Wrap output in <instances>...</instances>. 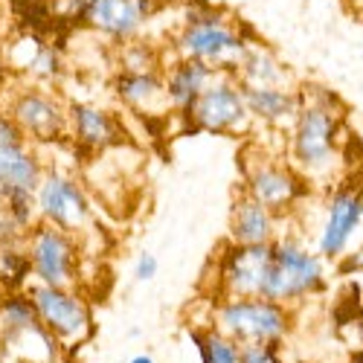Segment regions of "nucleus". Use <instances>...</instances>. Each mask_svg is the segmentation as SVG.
Instances as JSON below:
<instances>
[{
    "label": "nucleus",
    "mask_w": 363,
    "mask_h": 363,
    "mask_svg": "<svg viewBox=\"0 0 363 363\" xmlns=\"http://www.w3.org/2000/svg\"><path fill=\"white\" fill-rule=\"evenodd\" d=\"M302 108L288 128V160L308 186L340 180L346 160V108L323 84H299Z\"/></svg>",
    "instance_id": "1"
},
{
    "label": "nucleus",
    "mask_w": 363,
    "mask_h": 363,
    "mask_svg": "<svg viewBox=\"0 0 363 363\" xmlns=\"http://www.w3.org/2000/svg\"><path fill=\"white\" fill-rule=\"evenodd\" d=\"M253 41L256 35L250 26H245L235 15L213 6H189L184 26L172 38V50L177 58H195L218 73H235Z\"/></svg>",
    "instance_id": "2"
},
{
    "label": "nucleus",
    "mask_w": 363,
    "mask_h": 363,
    "mask_svg": "<svg viewBox=\"0 0 363 363\" xmlns=\"http://www.w3.org/2000/svg\"><path fill=\"white\" fill-rule=\"evenodd\" d=\"M209 325L238 346L250 343H282L294 331V308L270 302L264 296L216 299Z\"/></svg>",
    "instance_id": "3"
},
{
    "label": "nucleus",
    "mask_w": 363,
    "mask_h": 363,
    "mask_svg": "<svg viewBox=\"0 0 363 363\" xmlns=\"http://www.w3.org/2000/svg\"><path fill=\"white\" fill-rule=\"evenodd\" d=\"M325 288V262L296 238H277L262 296L294 308Z\"/></svg>",
    "instance_id": "4"
},
{
    "label": "nucleus",
    "mask_w": 363,
    "mask_h": 363,
    "mask_svg": "<svg viewBox=\"0 0 363 363\" xmlns=\"http://www.w3.org/2000/svg\"><path fill=\"white\" fill-rule=\"evenodd\" d=\"M238 189L247 192L253 201H259L264 209H270L277 218H285L302 203V198L308 195L311 186L299 177V172L288 160L250 148L241 155Z\"/></svg>",
    "instance_id": "5"
},
{
    "label": "nucleus",
    "mask_w": 363,
    "mask_h": 363,
    "mask_svg": "<svg viewBox=\"0 0 363 363\" xmlns=\"http://www.w3.org/2000/svg\"><path fill=\"white\" fill-rule=\"evenodd\" d=\"M0 111L23 131L33 145L62 143L67 137V102L52 87L38 84H4Z\"/></svg>",
    "instance_id": "6"
},
{
    "label": "nucleus",
    "mask_w": 363,
    "mask_h": 363,
    "mask_svg": "<svg viewBox=\"0 0 363 363\" xmlns=\"http://www.w3.org/2000/svg\"><path fill=\"white\" fill-rule=\"evenodd\" d=\"M21 241L33 264V282L50 288H82V238L38 221Z\"/></svg>",
    "instance_id": "7"
},
{
    "label": "nucleus",
    "mask_w": 363,
    "mask_h": 363,
    "mask_svg": "<svg viewBox=\"0 0 363 363\" xmlns=\"http://www.w3.org/2000/svg\"><path fill=\"white\" fill-rule=\"evenodd\" d=\"M26 296L33 299L38 323L62 343L65 352H73L94 337V308L82 288H50L33 282Z\"/></svg>",
    "instance_id": "8"
},
{
    "label": "nucleus",
    "mask_w": 363,
    "mask_h": 363,
    "mask_svg": "<svg viewBox=\"0 0 363 363\" xmlns=\"http://www.w3.org/2000/svg\"><path fill=\"white\" fill-rule=\"evenodd\" d=\"M38 221L52 224L76 238L94 227V201L79 184V177L65 169H47L35 189Z\"/></svg>",
    "instance_id": "9"
},
{
    "label": "nucleus",
    "mask_w": 363,
    "mask_h": 363,
    "mask_svg": "<svg viewBox=\"0 0 363 363\" xmlns=\"http://www.w3.org/2000/svg\"><path fill=\"white\" fill-rule=\"evenodd\" d=\"M186 125L206 134H247L253 128V116L245 105V94L233 73H218L209 87L198 96L186 113Z\"/></svg>",
    "instance_id": "10"
},
{
    "label": "nucleus",
    "mask_w": 363,
    "mask_h": 363,
    "mask_svg": "<svg viewBox=\"0 0 363 363\" xmlns=\"http://www.w3.org/2000/svg\"><path fill=\"white\" fill-rule=\"evenodd\" d=\"M274 245H230L213 262V296L235 299V296H262Z\"/></svg>",
    "instance_id": "11"
},
{
    "label": "nucleus",
    "mask_w": 363,
    "mask_h": 363,
    "mask_svg": "<svg viewBox=\"0 0 363 363\" xmlns=\"http://www.w3.org/2000/svg\"><path fill=\"white\" fill-rule=\"evenodd\" d=\"M363 224V186L343 180L337 189H331L323 230L317 238V253L323 262H337L349 253V241Z\"/></svg>",
    "instance_id": "12"
},
{
    "label": "nucleus",
    "mask_w": 363,
    "mask_h": 363,
    "mask_svg": "<svg viewBox=\"0 0 363 363\" xmlns=\"http://www.w3.org/2000/svg\"><path fill=\"white\" fill-rule=\"evenodd\" d=\"M47 166L38 145H33L23 131L0 111V189L35 192Z\"/></svg>",
    "instance_id": "13"
},
{
    "label": "nucleus",
    "mask_w": 363,
    "mask_h": 363,
    "mask_svg": "<svg viewBox=\"0 0 363 363\" xmlns=\"http://www.w3.org/2000/svg\"><path fill=\"white\" fill-rule=\"evenodd\" d=\"M67 137L84 155H99L128 140L119 116L94 102H67Z\"/></svg>",
    "instance_id": "14"
},
{
    "label": "nucleus",
    "mask_w": 363,
    "mask_h": 363,
    "mask_svg": "<svg viewBox=\"0 0 363 363\" xmlns=\"http://www.w3.org/2000/svg\"><path fill=\"white\" fill-rule=\"evenodd\" d=\"M113 96L143 119H166L169 96L163 73H123L113 76Z\"/></svg>",
    "instance_id": "15"
},
{
    "label": "nucleus",
    "mask_w": 363,
    "mask_h": 363,
    "mask_svg": "<svg viewBox=\"0 0 363 363\" xmlns=\"http://www.w3.org/2000/svg\"><path fill=\"white\" fill-rule=\"evenodd\" d=\"M279 221L282 218H277L270 209H264L247 192L235 189V198L230 206L227 235L233 245H274L279 238Z\"/></svg>",
    "instance_id": "16"
},
{
    "label": "nucleus",
    "mask_w": 363,
    "mask_h": 363,
    "mask_svg": "<svg viewBox=\"0 0 363 363\" xmlns=\"http://www.w3.org/2000/svg\"><path fill=\"white\" fill-rule=\"evenodd\" d=\"M218 76L216 67H209L195 58H177L166 65L163 70V82H166V96H169V108L172 113H177L180 119H186V113L192 111V105L198 102V96L209 87Z\"/></svg>",
    "instance_id": "17"
},
{
    "label": "nucleus",
    "mask_w": 363,
    "mask_h": 363,
    "mask_svg": "<svg viewBox=\"0 0 363 363\" xmlns=\"http://www.w3.org/2000/svg\"><path fill=\"white\" fill-rule=\"evenodd\" d=\"M82 23L96 29L99 35L111 38L113 44H125L140 35L145 18L140 15L134 0H90L84 6Z\"/></svg>",
    "instance_id": "18"
},
{
    "label": "nucleus",
    "mask_w": 363,
    "mask_h": 363,
    "mask_svg": "<svg viewBox=\"0 0 363 363\" xmlns=\"http://www.w3.org/2000/svg\"><path fill=\"white\" fill-rule=\"evenodd\" d=\"M245 105L253 116V123H262L267 128H282L288 131L302 108V94L299 87H245Z\"/></svg>",
    "instance_id": "19"
},
{
    "label": "nucleus",
    "mask_w": 363,
    "mask_h": 363,
    "mask_svg": "<svg viewBox=\"0 0 363 363\" xmlns=\"http://www.w3.org/2000/svg\"><path fill=\"white\" fill-rule=\"evenodd\" d=\"M233 76L245 87H299L291 67L259 38L247 47L245 58H241V65L235 67Z\"/></svg>",
    "instance_id": "20"
},
{
    "label": "nucleus",
    "mask_w": 363,
    "mask_h": 363,
    "mask_svg": "<svg viewBox=\"0 0 363 363\" xmlns=\"http://www.w3.org/2000/svg\"><path fill=\"white\" fill-rule=\"evenodd\" d=\"M65 354L67 352L62 349V343L41 323L0 335V357H6L12 363H62Z\"/></svg>",
    "instance_id": "21"
},
{
    "label": "nucleus",
    "mask_w": 363,
    "mask_h": 363,
    "mask_svg": "<svg viewBox=\"0 0 363 363\" xmlns=\"http://www.w3.org/2000/svg\"><path fill=\"white\" fill-rule=\"evenodd\" d=\"M33 285V264L23 250V241H12V245H0V291H26Z\"/></svg>",
    "instance_id": "22"
},
{
    "label": "nucleus",
    "mask_w": 363,
    "mask_h": 363,
    "mask_svg": "<svg viewBox=\"0 0 363 363\" xmlns=\"http://www.w3.org/2000/svg\"><path fill=\"white\" fill-rule=\"evenodd\" d=\"M189 335L195 340V349L201 354V363H241V346L230 337H224L221 331L209 328H189Z\"/></svg>",
    "instance_id": "23"
},
{
    "label": "nucleus",
    "mask_w": 363,
    "mask_h": 363,
    "mask_svg": "<svg viewBox=\"0 0 363 363\" xmlns=\"http://www.w3.org/2000/svg\"><path fill=\"white\" fill-rule=\"evenodd\" d=\"M116 62L123 73H160V67H163L160 50L145 38H131L125 44H119Z\"/></svg>",
    "instance_id": "24"
},
{
    "label": "nucleus",
    "mask_w": 363,
    "mask_h": 363,
    "mask_svg": "<svg viewBox=\"0 0 363 363\" xmlns=\"http://www.w3.org/2000/svg\"><path fill=\"white\" fill-rule=\"evenodd\" d=\"M23 76L33 79L38 87H52L58 79L65 76V55H62V50H58L52 41L41 38V44H38V50H35L33 62H29Z\"/></svg>",
    "instance_id": "25"
},
{
    "label": "nucleus",
    "mask_w": 363,
    "mask_h": 363,
    "mask_svg": "<svg viewBox=\"0 0 363 363\" xmlns=\"http://www.w3.org/2000/svg\"><path fill=\"white\" fill-rule=\"evenodd\" d=\"M241 363H288L282 343H250L241 346Z\"/></svg>",
    "instance_id": "26"
},
{
    "label": "nucleus",
    "mask_w": 363,
    "mask_h": 363,
    "mask_svg": "<svg viewBox=\"0 0 363 363\" xmlns=\"http://www.w3.org/2000/svg\"><path fill=\"white\" fill-rule=\"evenodd\" d=\"M21 238H23V230L18 227V221L12 216L6 192L0 189V245H12V241H21Z\"/></svg>",
    "instance_id": "27"
},
{
    "label": "nucleus",
    "mask_w": 363,
    "mask_h": 363,
    "mask_svg": "<svg viewBox=\"0 0 363 363\" xmlns=\"http://www.w3.org/2000/svg\"><path fill=\"white\" fill-rule=\"evenodd\" d=\"M157 270H160V262H157V256L155 253H140V259H137V264H134V279L137 282H151L157 277Z\"/></svg>",
    "instance_id": "28"
},
{
    "label": "nucleus",
    "mask_w": 363,
    "mask_h": 363,
    "mask_svg": "<svg viewBox=\"0 0 363 363\" xmlns=\"http://www.w3.org/2000/svg\"><path fill=\"white\" fill-rule=\"evenodd\" d=\"M340 262V274H363V245L346 256L337 259Z\"/></svg>",
    "instance_id": "29"
},
{
    "label": "nucleus",
    "mask_w": 363,
    "mask_h": 363,
    "mask_svg": "<svg viewBox=\"0 0 363 363\" xmlns=\"http://www.w3.org/2000/svg\"><path fill=\"white\" fill-rule=\"evenodd\" d=\"M6 76H9V70H6V58H4V44H0V87H4Z\"/></svg>",
    "instance_id": "30"
},
{
    "label": "nucleus",
    "mask_w": 363,
    "mask_h": 363,
    "mask_svg": "<svg viewBox=\"0 0 363 363\" xmlns=\"http://www.w3.org/2000/svg\"><path fill=\"white\" fill-rule=\"evenodd\" d=\"M128 363H157L155 357H151V354H134Z\"/></svg>",
    "instance_id": "31"
},
{
    "label": "nucleus",
    "mask_w": 363,
    "mask_h": 363,
    "mask_svg": "<svg viewBox=\"0 0 363 363\" xmlns=\"http://www.w3.org/2000/svg\"><path fill=\"white\" fill-rule=\"evenodd\" d=\"M349 4H352L357 12H363V0H349Z\"/></svg>",
    "instance_id": "32"
},
{
    "label": "nucleus",
    "mask_w": 363,
    "mask_h": 363,
    "mask_svg": "<svg viewBox=\"0 0 363 363\" xmlns=\"http://www.w3.org/2000/svg\"><path fill=\"white\" fill-rule=\"evenodd\" d=\"M0 363H12V360H6V357H0Z\"/></svg>",
    "instance_id": "33"
},
{
    "label": "nucleus",
    "mask_w": 363,
    "mask_h": 363,
    "mask_svg": "<svg viewBox=\"0 0 363 363\" xmlns=\"http://www.w3.org/2000/svg\"><path fill=\"white\" fill-rule=\"evenodd\" d=\"M320 363H335V360H320Z\"/></svg>",
    "instance_id": "34"
},
{
    "label": "nucleus",
    "mask_w": 363,
    "mask_h": 363,
    "mask_svg": "<svg viewBox=\"0 0 363 363\" xmlns=\"http://www.w3.org/2000/svg\"><path fill=\"white\" fill-rule=\"evenodd\" d=\"M0 296H4V291H0Z\"/></svg>",
    "instance_id": "35"
}]
</instances>
